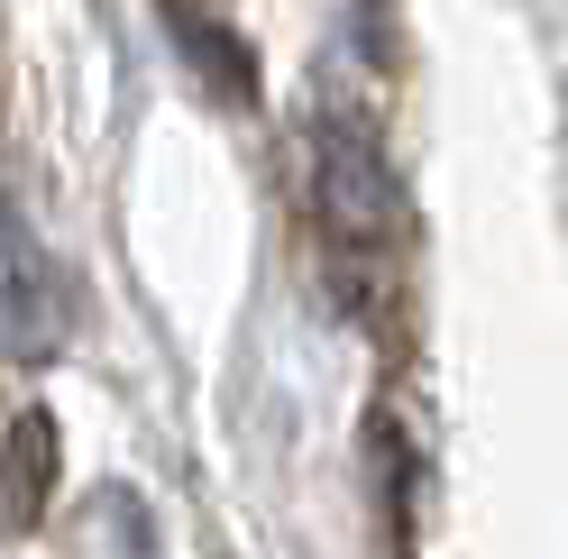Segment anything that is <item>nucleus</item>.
<instances>
[{
  "mask_svg": "<svg viewBox=\"0 0 568 559\" xmlns=\"http://www.w3.org/2000/svg\"><path fill=\"white\" fill-rule=\"evenodd\" d=\"M312 221H322L331 275L358 312H376L404 285L413 212H404V184H395V156H385L376 120H358V111L312 120Z\"/></svg>",
  "mask_w": 568,
  "mask_h": 559,
  "instance_id": "f257e3e1",
  "label": "nucleus"
},
{
  "mask_svg": "<svg viewBox=\"0 0 568 559\" xmlns=\"http://www.w3.org/2000/svg\"><path fill=\"white\" fill-rule=\"evenodd\" d=\"M74 339V285L64 257L38 238V221L19 202H0V348L10 358H55Z\"/></svg>",
  "mask_w": 568,
  "mask_h": 559,
  "instance_id": "f03ea898",
  "label": "nucleus"
},
{
  "mask_svg": "<svg viewBox=\"0 0 568 559\" xmlns=\"http://www.w3.org/2000/svg\"><path fill=\"white\" fill-rule=\"evenodd\" d=\"M156 10H165V28H174V55L202 74V92L230 101V111H247V101H257V55H247L239 28L211 10V0H156Z\"/></svg>",
  "mask_w": 568,
  "mask_h": 559,
  "instance_id": "7ed1b4c3",
  "label": "nucleus"
},
{
  "mask_svg": "<svg viewBox=\"0 0 568 559\" xmlns=\"http://www.w3.org/2000/svg\"><path fill=\"white\" fill-rule=\"evenodd\" d=\"M55 459H64L55 413L47 404L10 413V431H0V532H38V514L55 496Z\"/></svg>",
  "mask_w": 568,
  "mask_h": 559,
  "instance_id": "20e7f679",
  "label": "nucleus"
},
{
  "mask_svg": "<svg viewBox=\"0 0 568 559\" xmlns=\"http://www.w3.org/2000/svg\"><path fill=\"white\" fill-rule=\"evenodd\" d=\"M83 550L92 559H165L156 522H148V505H138L129 486H101V496L83 505Z\"/></svg>",
  "mask_w": 568,
  "mask_h": 559,
  "instance_id": "39448f33",
  "label": "nucleus"
},
{
  "mask_svg": "<svg viewBox=\"0 0 568 559\" xmlns=\"http://www.w3.org/2000/svg\"><path fill=\"white\" fill-rule=\"evenodd\" d=\"M367 459H376V496L395 514V541H404V505H413V440L395 431V413H376L367 423Z\"/></svg>",
  "mask_w": 568,
  "mask_h": 559,
  "instance_id": "423d86ee",
  "label": "nucleus"
}]
</instances>
